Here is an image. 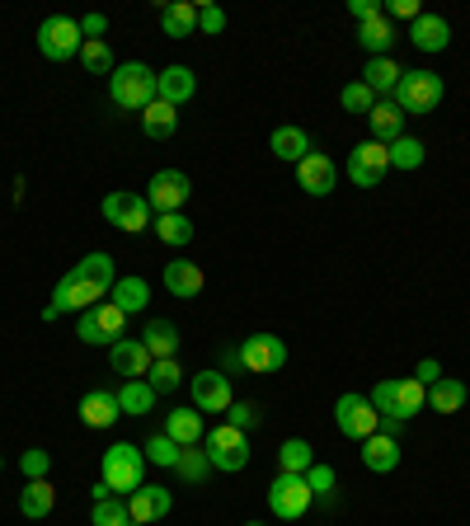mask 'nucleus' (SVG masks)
<instances>
[{
  "mask_svg": "<svg viewBox=\"0 0 470 526\" xmlns=\"http://www.w3.org/2000/svg\"><path fill=\"white\" fill-rule=\"evenodd\" d=\"M334 480H339V475H334V465H320V461H315L311 470H306V484H311L315 498H329V494H334Z\"/></svg>",
  "mask_w": 470,
  "mask_h": 526,
  "instance_id": "obj_46",
  "label": "nucleus"
},
{
  "mask_svg": "<svg viewBox=\"0 0 470 526\" xmlns=\"http://www.w3.org/2000/svg\"><path fill=\"white\" fill-rule=\"evenodd\" d=\"M419 165H423V141L419 137L391 141V170H419Z\"/></svg>",
  "mask_w": 470,
  "mask_h": 526,
  "instance_id": "obj_42",
  "label": "nucleus"
},
{
  "mask_svg": "<svg viewBox=\"0 0 470 526\" xmlns=\"http://www.w3.org/2000/svg\"><path fill=\"white\" fill-rule=\"evenodd\" d=\"M160 282H165V292L170 296H198L203 292V268H198V263L193 259H174V263H165V273H160Z\"/></svg>",
  "mask_w": 470,
  "mask_h": 526,
  "instance_id": "obj_19",
  "label": "nucleus"
},
{
  "mask_svg": "<svg viewBox=\"0 0 470 526\" xmlns=\"http://www.w3.org/2000/svg\"><path fill=\"white\" fill-rule=\"evenodd\" d=\"M245 526H264V522H245Z\"/></svg>",
  "mask_w": 470,
  "mask_h": 526,
  "instance_id": "obj_55",
  "label": "nucleus"
},
{
  "mask_svg": "<svg viewBox=\"0 0 470 526\" xmlns=\"http://www.w3.org/2000/svg\"><path fill=\"white\" fill-rule=\"evenodd\" d=\"M76 339H80V343H104V334H99V325H94V315H90V310H80V320H76Z\"/></svg>",
  "mask_w": 470,
  "mask_h": 526,
  "instance_id": "obj_50",
  "label": "nucleus"
},
{
  "mask_svg": "<svg viewBox=\"0 0 470 526\" xmlns=\"http://www.w3.org/2000/svg\"><path fill=\"white\" fill-rule=\"evenodd\" d=\"M339 104H344L348 113H372L376 109V94L362 85V80H348L344 90H339Z\"/></svg>",
  "mask_w": 470,
  "mask_h": 526,
  "instance_id": "obj_44",
  "label": "nucleus"
},
{
  "mask_svg": "<svg viewBox=\"0 0 470 526\" xmlns=\"http://www.w3.org/2000/svg\"><path fill=\"white\" fill-rule=\"evenodd\" d=\"M231 404H235V390H231V376L226 372L193 376V409H198V414H226Z\"/></svg>",
  "mask_w": 470,
  "mask_h": 526,
  "instance_id": "obj_13",
  "label": "nucleus"
},
{
  "mask_svg": "<svg viewBox=\"0 0 470 526\" xmlns=\"http://www.w3.org/2000/svg\"><path fill=\"white\" fill-rule=\"evenodd\" d=\"M141 451H146V461H151V465H165V470H174V465H179V456H184V447H179L174 437H165V433H156Z\"/></svg>",
  "mask_w": 470,
  "mask_h": 526,
  "instance_id": "obj_41",
  "label": "nucleus"
},
{
  "mask_svg": "<svg viewBox=\"0 0 470 526\" xmlns=\"http://www.w3.org/2000/svg\"><path fill=\"white\" fill-rule=\"evenodd\" d=\"M0 470H5V461H0Z\"/></svg>",
  "mask_w": 470,
  "mask_h": 526,
  "instance_id": "obj_56",
  "label": "nucleus"
},
{
  "mask_svg": "<svg viewBox=\"0 0 470 526\" xmlns=\"http://www.w3.org/2000/svg\"><path fill=\"white\" fill-rule=\"evenodd\" d=\"M113 282H118V268H113L109 254H85V259L57 282L52 301L43 306V320L52 325V320H62L66 310H94L113 292Z\"/></svg>",
  "mask_w": 470,
  "mask_h": 526,
  "instance_id": "obj_1",
  "label": "nucleus"
},
{
  "mask_svg": "<svg viewBox=\"0 0 470 526\" xmlns=\"http://www.w3.org/2000/svg\"><path fill=\"white\" fill-rule=\"evenodd\" d=\"M165 437H174L179 447H198L207 437L203 414H198V409H170V414H165Z\"/></svg>",
  "mask_w": 470,
  "mask_h": 526,
  "instance_id": "obj_21",
  "label": "nucleus"
},
{
  "mask_svg": "<svg viewBox=\"0 0 470 526\" xmlns=\"http://www.w3.org/2000/svg\"><path fill=\"white\" fill-rule=\"evenodd\" d=\"M104 29H109V19H104V15H85V19H80L85 43H104Z\"/></svg>",
  "mask_w": 470,
  "mask_h": 526,
  "instance_id": "obj_51",
  "label": "nucleus"
},
{
  "mask_svg": "<svg viewBox=\"0 0 470 526\" xmlns=\"http://www.w3.org/2000/svg\"><path fill=\"white\" fill-rule=\"evenodd\" d=\"M409 19V24H414V19H419L423 15V10H419V0H391V5H386V19Z\"/></svg>",
  "mask_w": 470,
  "mask_h": 526,
  "instance_id": "obj_52",
  "label": "nucleus"
},
{
  "mask_svg": "<svg viewBox=\"0 0 470 526\" xmlns=\"http://www.w3.org/2000/svg\"><path fill=\"white\" fill-rule=\"evenodd\" d=\"M104 217H109V226H118L127 235L151 231V202H146V193H109L104 198Z\"/></svg>",
  "mask_w": 470,
  "mask_h": 526,
  "instance_id": "obj_12",
  "label": "nucleus"
},
{
  "mask_svg": "<svg viewBox=\"0 0 470 526\" xmlns=\"http://www.w3.org/2000/svg\"><path fill=\"white\" fill-rule=\"evenodd\" d=\"M367 127H372V141L391 146V141L405 137V113H400L395 99H376V109L367 113Z\"/></svg>",
  "mask_w": 470,
  "mask_h": 526,
  "instance_id": "obj_18",
  "label": "nucleus"
},
{
  "mask_svg": "<svg viewBox=\"0 0 470 526\" xmlns=\"http://www.w3.org/2000/svg\"><path fill=\"white\" fill-rule=\"evenodd\" d=\"M188 198H193V179H188L184 170H160V174H151V184H146V202H151L156 217L179 212Z\"/></svg>",
  "mask_w": 470,
  "mask_h": 526,
  "instance_id": "obj_10",
  "label": "nucleus"
},
{
  "mask_svg": "<svg viewBox=\"0 0 470 526\" xmlns=\"http://www.w3.org/2000/svg\"><path fill=\"white\" fill-rule=\"evenodd\" d=\"M400 76H405V66H395L391 57H372V62H367V71H362V85H367L376 99H381V94L391 99L395 85H400Z\"/></svg>",
  "mask_w": 470,
  "mask_h": 526,
  "instance_id": "obj_27",
  "label": "nucleus"
},
{
  "mask_svg": "<svg viewBox=\"0 0 470 526\" xmlns=\"http://www.w3.org/2000/svg\"><path fill=\"white\" fill-rule=\"evenodd\" d=\"M409 43L419 47V52H442V47L452 43V24L442 15H419L409 24Z\"/></svg>",
  "mask_w": 470,
  "mask_h": 526,
  "instance_id": "obj_20",
  "label": "nucleus"
},
{
  "mask_svg": "<svg viewBox=\"0 0 470 526\" xmlns=\"http://www.w3.org/2000/svg\"><path fill=\"white\" fill-rule=\"evenodd\" d=\"M146 451L132 447V442H113L109 451H104V461H99V480L109 484L118 498L137 494L141 484H146Z\"/></svg>",
  "mask_w": 470,
  "mask_h": 526,
  "instance_id": "obj_2",
  "label": "nucleus"
},
{
  "mask_svg": "<svg viewBox=\"0 0 470 526\" xmlns=\"http://www.w3.org/2000/svg\"><path fill=\"white\" fill-rule=\"evenodd\" d=\"M348 15L362 24V19H376V15H381V5H376V0H348Z\"/></svg>",
  "mask_w": 470,
  "mask_h": 526,
  "instance_id": "obj_53",
  "label": "nucleus"
},
{
  "mask_svg": "<svg viewBox=\"0 0 470 526\" xmlns=\"http://www.w3.org/2000/svg\"><path fill=\"white\" fill-rule=\"evenodd\" d=\"M235 353H240V367L254 376H273L287 367V343H282L278 334H250Z\"/></svg>",
  "mask_w": 470,
  "mask_h": 526,
  "instance_id": "obj_9",
  "label": "nucleus"
},
{
  "mask_svg": "<svg viewBox=\"0 0 470 526\" xmlns=\"http://www.w3.org/2000/svg\"><path fill=\"white\" fill-rule=\"evenodd\" d=\"M80 47H85L80 19H71V15H47L43 24H38V52H43L47 62H71V57H80Z\"/></svg>",
  "mask_w": 470,
  "mask_h": 526,
  "instance_id": "obj_4",
  "label": "nucleus"
},
{
  "mask_svg": "<svg viewBox=\"0 0 470 526\" xmlns=\"http://www.w3.org/2000/svg\"><path fill=\"white\" fill-rule=\"evenodd\" d=\"M174 475H179L184 484H203L207 475H212V461H207V451L184 447V456H179V465H174Z\"/></svg>",
  "mask_w": 470,
  "mask_h": 526,
  "instance_id": "obj_39",
  "label": "nucleus"
},
{
  "mask_svg": "<svg viewBox=\"0 0 470 526\" xmlns=\"http://www.w3.org/2000/svg\"><path fill=\"white\" fill-rule=\"evenodd\" d=\"M466 381H456V376H442V381H433L428 386V409L433 414H456L461 404H466Z\"/></svg>",
  "mask_w": 470,
  "mask_h": 526,
  "instance_id": "obj_29",
  "label": "nucleus"
},
{
  "mask_svg": "<svg viewBox=\"0 0 470 526\" xmlns=\"http://www.w3.org/2000/svg\"><path fill=\"white\" fill-rule=\"evenodd\" d=\"M358 43L372 52V57H391V43H395V29H391V19H386V10L376 19H362L358 24Z\"/></svg>",
  "mask_w": 470,
  "mask_h": 526,
  "instance_id": "obj_28",
  "label": "nucleus"
},
{
  "mask_svg": "<svg viewBox=\"0 0 470 526\" xmlns=\"http://www.w3.org/2000/svg\"><path fill=\"white\" fill-rule=\"evenodd\" d=\"M334 423H339V433L353 437V442H367L372 433H381V414L372 409V400L367 395H339L334 400Z\"/></svg>",
  "mask_w": 470,
  "mask_h": 526,
  "instance_id": "obj_7",
  "label": "nucleus"
},
{
  "mask_svg": "<svg viewBox=\"0 0 470 526\" xmlns=\"http://www.w3.org/2000/svg\"><path fill=\"white\" fill-rule=\"evenodd\" d=\"M226 423H231V428H240V433H250L254 423H259V409H254V404H240V400H235L231 409H226Z\"/></svg>",
  "mask_w": 470,
  "mask_h": 526,
  "instance_id": "obj_48",
  "label": "nucleus"
},
{
  "mask_svg": "<svg viewBox=\"0 0 470 526\" xmlns=\"http://www.w3.org/2000/svg\"><path fill=\"white\" fill-rule=\"evenodd\" d=\"M414 381H423V386H433V381H442V367L433 362V357H423V362H419V376H414Z\"/></svg>",
  "mask_w": 470,
  "mask_h": 526,
  "instance_id": "obj_54",
  "label": "nucleus"
},
{
  "mask_svg": "<svg viewBox=\"0 0 470 526\" xmlns=\"http://www.w3.org/2000/svg\"><path fill=\"white\" fill-rule=\"evenodd\" d=\"M193 94H198V76H193L188 66H165V71H160V99H165V104L179 109Z\"/></svg>",
  "mask_w": 470,
  "mask_h": 526,
  "instance_id": "obj_24",
  "label": "nucleus"
},
{
  "mask_svg": "<svg viewBox=\"0 0 470 526\" xmlns=\"http://www.w3.org/2000/svg\"><path fill=\"white\" fill-rule=\"evenodd\" d=\"M442 90H447V85H442L438 71H405L391 99L400 104V113L409 118V113H433V109H438Z\"/></svg>",
  "mask_w": 470,
  "mask_h": 526,
  "instance_id": "obj_5",
  "label": "nucleus"
},
{
  "mask_svg": "<svg viewBox=\"0 0 470 526\" xmlns=\"http://www.w3.org/2000/svg\"><path fill=\"white\" fill-rule=\"evenodd\" d=\"M362 465H367L372 475L395 470V465H400V442H395L391 433H372L367 442H362Z\"/></svg>",
  "mask_w": 470,
  "mask_h": 526,
  "instance_id": "obj_22",
  "label": "nucleus"
},
{
  "mask_svg": "<svg viewBox=\"0 0 470 526\" xmlns=\"http://www.w3.org/2000/svg\"><path fill=\"white\" fill-rule=\"evenodd\" d=\"M170 508H174V498H170V489H160V484H141L137 494H127V512H132L137 526L160 522Z\"/></svg>",
  "mask_w": 470,
  "mask_h": 526,
  "instance_id": "obj_17",
  "label": "nucleus"
},
{
  "mask_svg": "<svg viewBox=\"0 0 470 526\" xmlns=\"http://www.w3.org/2000/svg\"><path fill=\"white\" fill-rule=\"evenodd\" d=\"M146 386L156 390V395H170V390H179V386H184L179 362H174V357H156V362H151V372H146Z\"/></svg>",
  "mask_w": 470,
  "mask_h": 526,
  "instance_id": "obj_38",
  "label": "nucleus"
},
{
  "mask_svg": "<svg viewBox=\"0 0 470 526\" xmlns=\"http://www.w3.org/2000/svg\"><path fill=\"white\" fill-rule=\"evenodd\" d=\"M391 170V146H381V141H362L348 151V179L358 188H376Z\"/></svg>",
  "mask_w": 470,
  "mask_h": 526,
  "instance_id": "obj_11",
  "label": "nucleus"
},
{
  "mask_svg": "<svg viewBox=\"0 0 470 526\" xmlns=\"http://www.w3.org/2000/svg\"><path fill=\"white\" fill-rule=\"evenodd\" d=\"M90 315H94V325H99V334H104V343H109V348L118 339H127V315L113 306V301H99Z\"/></svg>",
  "mask_w": 470,
  "mask_h": 526,
  "instance_id": "obj_37",
  "label": "nucleus"
},
{
  "mask_svg": "<svg viewBox=\"0 0 470 526\" xmlns=\"http://www.w3.org/2000/svg\"><path fill=\"white\" fill-rule=\"evenodd\" d=\"M174 127H179V109L174 104H165V99H151L146 109H141V132L151 141H165V137H174Z\"/></svg>",
  "mask_w": 470,
  "mask_h": 526,
  "instance_id": "obj_23",
  "label": "nucleus"
},
{
  "mask_svg": "<svg viewBox=\"0 0 470 526\" xmlns=\"http://www.w3.org/2000/svg\"><path fill=\"white\" fill-rule=\"evenodd\" d=\"M423 404H428V386L414 381V376H400V381H395V418L405 423V418L423 414Z\"/></svg>",
  "mask_w": 470,
  "mask_h": 526,
  "instance_id": "obj_31",
  "label": "nucleus"
},
{
  "mask_svg": "<svg viewBox=\"0 0 470 526\" xmlns=\"http://www.w3.org/2000/svg\"><path fill=\"white\" fill-rule=\"evenodd\" d=\"M141 343L151 348V357H174L179 353V329H174L170 320H151L146 334H141Z\"/></svg>",
  "mask_w": 470,
  "mask_h": 526,
  "instance_id": "obj_36",
  "label": "nucleus"
},
{
  "mask_svg": "<svg viewBox=\"0 0 470 526\" xmlns=\"http://www.w3.org/2000/svg\"><path fill=\"white\" fill-rule=\"evenodd\" d=\"M109 362H113V372L118 376H127V381H146V372H151V348L141 339H118L109 348Z\"/></svg>",
  "mask_w": 470,
  "mask_h": 526,
  "instance_id": "obj_15",
  "label": "nucleus"
},
{
  "mask_svg": "<svg viewBox=\"0 0 470 526\" xmlns=\"http://www.w3.org/2000/svg\"><path fill=\"white\" fill-rule=\"evenodd\" d=\"M160 29L170 33V38H193L198 33V5L193 0H170L160 10Z\"/></svg>",
  "mask_w": 470,
  "mask_h": 526,
  "instance_id": "obj_26",
  "label": "nucleus"
},
{
  "mask_svg": "<svg viewBox=\"0 0 470 526\" xmlns=\"http://www.w3.org/2000/svg\"><path fill=\"white\" fill-rule=\"evenodd\" d=\"M160 94V71H151L146 62H123L113 66L109 76V99L118 104V109H146L151 99Z\"/></svg>",
  "mask_w": 470,
  "mask_h": 526,
  "instance_id": "obj_3",
  "label": "nucleus"
},
{
  "mask_svg": "<svg viewBox=\"0 0 470 526\" xmlns=\"http://www.w3.org/2000/svg\"><path fill=\"white\" fill-rule=\"evenodd\" d=\"M367 400H372V409L381 414V423H386V418H395V381H376Z\"/></svg>",
  "mask_w": 470,
  "mask_h": 526,
  "instance_id": "obj_47",
  "label": "nucleus"
},
{
  "mask_svg": "<svg viewBox=\"0 0 470 526\" xmlns=\"http://www.w3.org/2000/svg\"><path fill=\"white\" fill-rule=\"evenodd\" d=\"M311 484H306V475H278V480L268 484V508H273V517H282V522H297V517H306L311 512Z\"/></svg>",
  "mask_w": 470,
  "mask_h": 526,
  "instance_id": "obj_8",
  "label": "nucleus"
},
{
  "mask_svg": "<svg viewBox=\"0 0 470 526\" xmlns=\"http://www.w3.org/2000/svg\"><path fill=\"white\" fill-rule=\"evenodd\" d=\"M297 184L311 193V198H329L339 188V165L329 160L325 151H311L306 160L297 165Z\"/></svg>",
  "mask_w": 470,
  "mask_h": 526,
  "instance_id": "obj_14",
  "label": "nucleus"
},
{
  "mask_svg": "<svg viewBox=\"0 0 470 526\" xmlns=\"http://www.w3.org/2000/svg\"><path fill=\"white\" fill-rule=\"evenodd\" d=\"M90 526H132V512H127V498H104V503H94L90 512Z\"/></svg>",
  "mask_w": 470,
  "mask_h": 526,
  "instance_id": "obj_40",
  "label": "nucleus"
},
{
  "mask_svg": "<svg viewBox=\"0 0 470 526\" xmlns=\"http://www.w3.org/2000/svg\"><path fill=\"white\" fill-rule=\"evenodd\" d=\"M57 508V489L47 480H29L24 484V494H19V512L24 517H47V512Z\"/></svg>",
  "mask_w": 470,
  "mask_h": 526,
  "instance_id": "obj_34",
  "label": "nucleus"
},
{
  "mask_svg": "<svg viewBox=\"0 0 470 526\" xmlns=\"http://www.w3.org/2000/svg\"><path fill=\"white\" fill-rule=\"evenodd\" d=\"M278 465H282V475H306V470L315 465L311 442H306V437H287L282 451H278Z\"/></svg>",
  "mask_w": 470,
  "mask_h": 526,
  "instance_id": "obj_35",
  "label": "nucleus"
},
{
  "mask_svg": "<svg viewBox=\"0 0 470 526\" xmlns=\"http://www.w3.org/2000/svg\"><path fill=\"white\" fill-rule=\"evenodd\" d=\"M203 442H207V461H212V470L235 475V470H245V465H250V437L240 433V428H231V423L212 428Z\"/></svg>",
  "mask_w": 470,
  "mask_h": 526,
  "instance_id": "obj_6",
  "label": "nucleus"
},
{
  "mask_svg": "<svg viewBox=\"0 0 470 526\" xmlns=\"http://www.w3.org/2000/svg\"><path fill=\"white\" fill-rule=\"evenodd\" d=\"M80 62H85V71H90V76H113V47L109 43H85L80 47Z\"/></svg>",
  "mask_w": 470,
  "mask_h": 526,
  "instance_id": "obj_43",
  "label": "nucleus"
},
{
  "mask_svg": "<svg viewBox=\"0 0 470 526\" xmlns=\"http://www.w3.org/2000/svg\"><path fill=\"white\" fill-rule=\"evenodd\" d=\"M151 231L160 235V245H170V249H184L188 240L198 235V231H193V221H188L184 212H165V217H156V221H151Z\"/></svg>",
  "mask_w": 470,
  "mask_h": 526,
  "instance_id": "obj_32",
  "label": "nucleus"
},
{
  "mask_svg": "<svg viewBox=\"0 0 470 526\" xmlns=\"http://www.w3.org/2000/svg\"><path fill=\"white\" fill-rule=\"evenodd\" d=\"M226 29V10L221 5H198V33H221Z\"/></svg>",
  "mask_w": 470,
  "mask_h": 526,
  "instance_id": "obj_49",
  "label": "nucleus"
},
{
  "mask_svg": "<svg viewBox=\"0 0 470 526\" xmlns=\"http://www.w3.org/2000/svg\"><path fill=\"white\" fill-rule=\"evenodd\" d=\"M19 470H24V480H47V470H52V451L29 447L24 456H19Z\"/></svg>",
  "mask_w": 470,
  "mask_h": 526,
  "instance_id": "obj_45",
  "label": "nucleus"
},
{
  "mask_svg": "<svg viewBox=\"0 0 470 526\" xmlns=\"http://www.w3.org/2000/svg\"><path fill=\"white\" fill-rule=\"evenodd\" d=\"M118 418H123L118 390H85V395H80V423H85V428H113Z\"/></svg>",
  "mask_w": 470,
  "mask_h": 526,
  "instance_id": "obj_16",
  "label": "nucleus"
},
{
  "mask_svg": "<svg viewBox=\"0 0 470 526\" xmlns=\"http://www.w3.org/2000/svg\"><path fill=\"white\" fill-rule=\"evenodd\" d=\"M156 390L146 386V381H123V390H118V404H123L127 418H146L151 409H156Z\"/></svg>",
  "mask_w": 470,
  "mask_h": 526,
  "instance_id": "obj_33",
  "label": "nucleus"
},
{
  "mask_svg": "<svg viewBox=\"0 0 470 526\" xmlns=\"http://www.w3.org/2000/svg\"><path fill=\"white\" fill-rule=\"evenodd\" d=\"M268 146H273V155H278V160H287V165H301V160L315 151L311 137H306L301 127H273Z\"/></svg>",
  "mask_w": 470,
  "mask_h": 526,
  "instance_id": "obj_25",
  "label": "nucleus"
},
{
  "mask_svg": "<svg viewBox=\"0 0 470 526\" xmlns=\"http://www.w3.org/2000/svg\"><path fill=\"white\" fill-rule=\"evenodd\" d=\"M109 301L123 310V315H137V310H146V301H151V282L146 278H118Z\"/></svg>",
  "mask_w": 470,
  "mask_h": 526,
  "instance_id": "obj_30",
  "label": "nucleus"
}]
</instances>
